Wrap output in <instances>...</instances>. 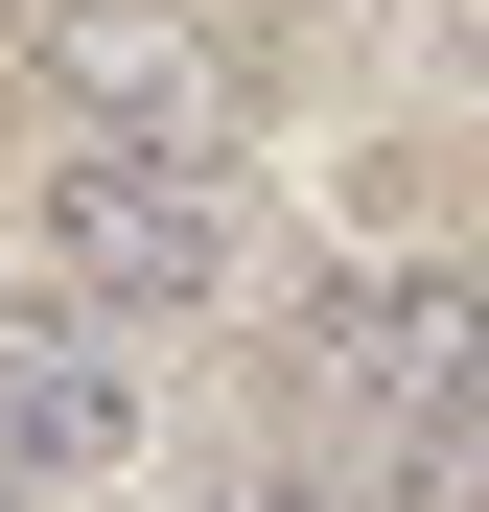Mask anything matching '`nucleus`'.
<instances>
[{
  "label": "nucleus",
  "mask_w": 489,
  "mask_h": 512,
  "mask_svg": "<svg viewBox=\"0 0 489 512\" xmlns=\"http://www.w3.org/2000/svg\"><path fill=\"white\" fill-rule=\"evenodd\" d=\"M303 443H350V466L489 443V280H443V256H350V280H303Z\"/></svg>",
  "instance_id": "1"
},
{
  "label": "nucleus",
  "mask_w": 489,
  "mask_h": 512,
  "mask_svg": "<svg viewBox=\"0 0 489 512\" xmlns=\"http://www.w3.org/2000/svg\"><path fill=\"white\" fill-rule=\"evenodd\" d=\"M24 256H47L70 326H187V303H233V187L210 163H94L70 140L24 187Z\"/></svg>",
  "instance_id": "2"
},
{
  "label": "nucleus",
  "mask_w": 489,
  "mask_h": 512,
  "mask_svg": "<svg viewBox=\"0 0 489 512\" xmlns=\"http://www.w3.org/2000/svg\"><path fill=\"white\" fill-rule=\"evenodd\" d=\"M47 94H70L94 163H233V117H257L187 0H70V24H47Z\"/></svg>",
  "instance_id": "3"
},
{
  "label": "nucleus",
  "mask_w": 489,
  "mask_h": 512,
  "mask_svg": "<svg viewBox=\"0 0 489 512\" xmlns=\"http://www.w3.org/2000/svg\"><path fill=\"white\" fill-rule=\"evenodd\" d=\"M117 443H140V350H117V326H70V303H0V512L94 489Z\"/></svg>",
  "instance_id": "4"
}]
</instances>
